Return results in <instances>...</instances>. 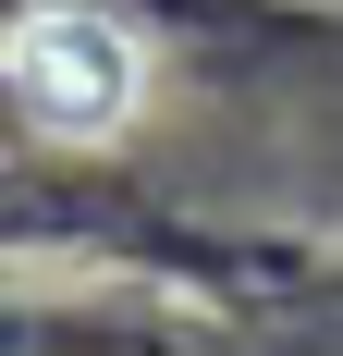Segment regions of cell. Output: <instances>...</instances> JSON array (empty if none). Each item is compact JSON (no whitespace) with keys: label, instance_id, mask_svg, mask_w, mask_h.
<instances>
[{"label":"cell","instance_id":"obj_1","mask_svg":"<svg viewBox=\"0 0 343 356\" xmlns=\"http://www.w3.org/2000/svg\"><path fill=\"white\" fill-rule=\"evenodd\" d=\"M25 86L49 123H110V111L135 99V62H123V37L86 25V13H62V25H37L25 37Z\"/></svg>","mask_w":343,"mask_h":356}]
</instances>
